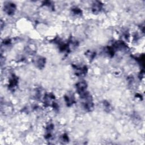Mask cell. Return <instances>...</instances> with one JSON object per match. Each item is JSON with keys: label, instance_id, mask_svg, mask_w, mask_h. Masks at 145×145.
Here are the masks:
<instances>
[{"label": "cell", "instance_id": "obj_1", "mask_svg": "<svg viewBox=\"0 0 145 145\" xmlns=\"http://www.w3.org/2000/svg\"><path fill=\"white\" fill-rule=\"evenodd\" d=\"M15 5L13 4H11V3H9L8 5L5 6V10L8 14L11 15L14 13L15 11Z\"/></svg>", "mask_w": 145, "mask_h": 145}, {"label": "cell", "instance_id": "obj_2", "mask_svg": "<svg viewBox=\"0 0 145 145\" xmlns=\"http://www.w3.org/2000/svg\"><path fill=\"white\" fill-rule=\"evenodd\" d=\"M44 64H45V60L44 58H39V59L37 60V61H36V64H37V66H38L39 68H42L44 66Z\"/></svg>", "mask_w": 145, "mask_h": 145}]
</instances>
